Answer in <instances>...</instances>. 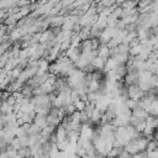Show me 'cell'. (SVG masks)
<instances>
[{
	"instance_id": "obj_1",
	"label": "cell",
	"mask_w": 158,
	"mask_h": 158,
	"mask_svg": "<svg viewBox=\"0 0 158 158\" xmlns=\"http://www.w3.org/2000/svg\"><path fill=\"white\" fill-rule=\"evenodd\" d=\"M126 91H127V98L138 101L139 99H142L144 96V93L138 88L137 84H132V85H127L126 86Z\"/></svg>"
},
{
	"instance_id": "obj_2",
	"label": "cell",
	"mask_w": 158,
	"mask_h": 158,
	"mask_svg": "<svg viewBox=\"0 0 158 158\" xmlns=\"http://www.w3.org/2000/svg\"><path fill=\"white\" fill-rule=\"evenodd\" d=\"M32 123H35V125H36V126H37L40 130H43V128L47 126V120H46V116L36 114V116H35V118H33Z\"/></svg>"
},
{
	"instance_id": "obj_3",
	"label": "cell",
	"mask_w": 158,
	"mask_h": 158,
	"mask_svg": "<svg viewBox=\"0 0 158 158\" xmlns=\"http://www.w3.org/2000/svg\"><path fill=\"white\" fill-rule=\"evenodd\" d=\"M96 51H98V57L102 58L104 60H106L110 57V49L106 47V44H100Z\"/></svg>"
},
{
	"instance_id": "obj_4",
	"label": "cell",
	"mask_w": 158,
	"mask_h": 158,
	"mask_svg": "<svg viewBox=\"0 0 158 158\" xmlns=\"http://www.w3.org/2000/svg\"><path fill=\"white\" fill-rule=\"evenodd\" d=\"M158 126V120L154 116H148L144 120V128H149V130H154Z\"/></svg>"
},
{
	"instance_id": "obj_5",
	"label": "cell",
	"mask_w": 158,
	"mask_h": 158,
	"mask_svg": "<svg viewBox=\"0 0 158 158\" xmlns=\"http://www.w3.org/2000/svg\"><path fill=\"white\" fill-rule=\"evenodd\" d=\"M17 157L19 158H32V151L31 147H22L17 151Z\"/></svg>"
},
{
	"instance_id": "obj_6",
	"label": "cell",
	"mask_w": 158,
	"mask_h": 158,
	"mask_svg": "<svg viewBox=\"0 0 158 158\" xmlns=\"http://www.w3.org/2000/svg\"><path fill=\"white\" fill-rule=\"evenodd\" d=\"M93 67H94V69L95 70H102L104 69V64H105V60L102 59V58H100V57H95L93 60H91V63H90Z\"/></svg>"
},
{
	"instance_id": "obj_7",
	"label": "cell",
	"mask_w": 158,
	"mask_h": 158,
	"mask_svg": "<svg viewBox=\"0 0 158 158\" xmlns=\"http://www.w3.org/2000/svg\"><path fill=\"white\" fill-rule=\"evenodd\" d=\"M35 116H36V112L32 110V111H30V112H27V114H23V112H22L21 116H20V118L22 120L23 123H32Z\"/></svg>"
},
{
	"instance_id": "obj_8",
	"label": "cell",
	"mask_w": 158,
	"mask_h": 158,
	"mask_svg": "<svg viewBox=\"0 0 158 158\" xmlns=\"http://www.w3.org/2000/svg\"><path fill=\"white\" fill-rule=\"evenodd\" d=\"M12 106H10L6 101H1L0 102V114L1 115H9V114H12Z\"/></svg>"
},
{
	"instance_id": "obj_9",
	"label": "cell",
	"mask_w": 158,
	"mask_h": 158,
	"mask_svg": "<svg viewBox=\"0 0 158 158\" xmlns=\"http://www.w3.org/2000/svg\"><path fill=\"white\" fill-rule=\"evenodd\" d=\"M37 67H38V70L41 72H48V68H49V62L46 59V58H41L37 60Z\"/></svg>"
},
{
	"instance_id": "obj_10",
	"label": "cell",
	"mask_w": 158,
	"mask_h": 158,
	"mask_svg": "<svg viewBox=\"0 0 158 158\" xmlns=\"http://www.w3.org/2000/svg\"><path fill=\"white\" fill-rule=\"evenodd\" d=\"M63 22H64V16H60V15H57V16H54V17H52V20H51V26L52 27H62V25H63Z\"/></svg>"
},
{
	"instance_id": "obj_11",
	"label": "cell",
	"mask_w": 158,
	"mask_h": 158,
	"mask_svg": "<svg viewBox=\"0 0 158 158\" xmlns=\"http://www.w3.org/2000/svg\"><path fill=\"white\" fill-rule=\"evenodd\" d=\"M116 67H117V64H116L115 59H114V58H111V57H109V58L105 60L104 70H105V72H107V70H114Z\"/></svg>"
},
{
	"instance_id": "obj_12",
	"label": "cell",
	"mask_w": 158,
	"mask_h": 158,
	"mask_svg": "<svg viewBox=\"0 0 158 158\" xmlns=\"http://www.w3.org/2000/svg\"><path fill=\"white\" fill-rule=\"evenodd\" d=\"M32 89H33V88H31L30 85L23 84V85L21 86V89H20V93L23 95V98L31 99V98H32Z\"/></svg>"
},
{
	"instance_id": "obj_13",
	"label": "cell",
	"mask_w": 158,
	"mask_h": 158,
	"mask_svg": "<svg viewBox=\"0 0 158 158\" xmlns=\"http://www.w3.org/2000/svg\"><path fill=\"white\" fill-rule=\"evenodd\" d=\"M147 112H148L149 116L157 117V114H158V102H157V100H153V101L151 102V105H149Z\"/></svg>"
},
{
	"instance_id": "obj_14",
	"label": "cell",
	"mask_w": 158,
	"mask_h": 158,
	"mask_svg": "<svg viewBox=\"0 0 158 158\" xmlns=\"http://www.w3.org/2000/svg\"><path fill=\"white\" fill-rule=\"evenodd\" d=\"M114 70H115V74H116V77H117L118 79H122V78L127 74V70H126V65H125V64H122V65H117Z\"/></svg>"
},
{
	"instance_id": "obj_15",
	"label": "cell",
	"mask_w": 158,
	"mask_h": 158,
	"mask_svg": "<svg viewBox=\"0 0 158 158\" xmlns=\"http://www.w3.org/2000/svg\"><path fill=\"white\" fill-rule=\"evenodd\" d=\"M16 6V1L15 0H0V9L4 10H9L11 7Z\"/></svg>"
},
{
	"instance_id": "obj_16",
	"label": "cell",
	"mask_w": 158,
	"mask_h": 158,
	"mask_svg": "<svg viewBox=\"0 0 158 158\" xmlns=\"http://www.w3.org/2000/svg\"><path fill=\"white\" fill-rule=\"evenodd\" d=\"M118 7H121L122 10L123 9H133V7H137V2L135 0H125L120 4Z\"/></svg>"
},
{
	"instance_id": "obj_17",
	"label": "cell",
	"mask_w": 158,
	"mask_h": 158,
	"mask_svg": "<svg viewBox=\"0 0 158 158\" xmlns=\"http://www.w3.org/2000/svg\"><path fill=\"white\" fill-rule=\"evenodd\" d=\"M135 15H137V7H133V9H123L120 19H122V17H131V16H135Z\"/></svg>"
},
{
	"instance_id": "obj_18",
	"label": "cell",
	"mask_w": 158,
	"mask_h": 158,
	"mask_svg": "<svg viewBox=\"0 0 158 158\" xmlns=\"http://www.w3.org/2000/svg\"><path fill=\"white\" fill-rule=\"evenodd\" d=\"M73 105H74V107H75L77 111H83L84 107H85V101H83L80 99H77V100L73 101Z\"/></svg>"
},
{
	"instance_id": "obj_19",
	"label": "cell",
	"mask_w": 158,
	"mask_h": 158,
	"mask_svg": "<svg viewBox=\"0 0 158 158\" xmlns=\"http://www.w3.org/2000/svg\"><path fill=\"white\" fill-rule=\"evenodd\" d=\"M157 147H158L157 141H156V139H151V141H148V143H147V146H146V152L157 151Z\"/></svg>"
},
{
	"instance_id": "obj_20",
	"label": "cell",
	"mask_w": 158,
	"mask_h": 158,
	"mask_svg": "<svg viewBox=\"0 0 158 158\" xmlns=\"http://www.w3.org/2000/svg\"><path fill=\"white\" fill-rule=\"evenodd\" d=\"M17 138H19V141H20L21 147H28V146H30V139H28V136H27V135L20 136V137H17Z\"/></svg>"
},
{
	"instance_id": "obj_21",
	"label": "cell",
	"mask_w": 158,
	"mask_h": 158,
	"mask_svg": "<svg viewBox=\"0 0 158 158\" xmlns=\"http://www.w3.org/2000/svg\"><path fill=\"white\" fill-rule=\"evenodd\" d=\"M125 105L127 106V109H130V110H133L135 107H137V106H138V101H136V100H132V99H127V100L125 101Z\"/></svg>"
},
{
	"instance_id": "obj_22",
	"label": "cell",
	"mask_w": 158,
	"mask_h": 158,
	"mask_svg": "<svg viewBox=\"0 0 158 158\" xmlns=\"http://www.w3.org/2000/svg\"><path fill=\"white\" fill-rule=\"evenodd\" d=\"M98 2H100L104 7H110V6H112L115 4V0H98L95 4H98Z\"/></svg>"
},
{
	"instance_id": "obj_23",
	"label": "cell",
	"mask_w": 158,
	"mask_h": 158,
	"mask_svg": "<svg viewBox=\"0 0 158 158\" xmlns=\"http://www.w3.org/2000/svg\"><path fill=\"white\" fill-rule=\"evenodd\" d=\"M10 146H11L14 149H16V151H19L20 148H22V147H21V144H20V141H19V138H17V137H15V138L11 141Z\"/></svg>"
},
{
	"instance_id": "obj_24",
	"label": "cell",
	"mask_w": 158,
	"mask_h": 158,
	"mask_svg": "<svg viewBox=\"0 0 158 158\" xmlns=\"http://www.w3.org/2000/svg\"><path fill=\"white\" fill-rule=\"evenodd\" d=\"M116 158H132V154H130L128 152H126V151L123 149V151H122V152H121Z\"/></svg>"
},
{
	"instance_id": "obj_25",
	"label": "cell",
	"mask_w": 158,
	"mask_h": 158,
	"mask_svg": "<svg viewBox=\"0 0 158 158\" xmlns=\"http://www.w3.org/2000/svg\"><path fill=\"white\" fill-rule=\"evenodd\" d=\"M147 158H158V151L147 152Z\"/></svg>"
},
{
	"instance_id": "obj_26",
	"label": "cell",
	"mask_w": 158,
	"mask_h": 158,
	"mask_svg": "<svg viewBox=\"0 0 158 158\" xmlns=\"http://www.w3.org/2000/svg\"><path fill=\"white\" fill-rule=\"evenodd\" d=\"M5 101H6V102H7V104H9L10 106H14V105L16 104V101H15V99H14V98H12L11 95H10V96H9V98H7V99H6Z\"/></svg>"
},
{
	"instance_id": "obj_27",
	"label": "cell",
	"mask_w": 158,
	"mask_h": 158,
	"mask_svg": "<svg viewBox=\"0 0 158 158\" xmlns=\"http://www.w3.org/2000/svg\"><path fill=\"white\" fill-rule=\"evenodd\" d=\"M73 158H81V157H79V156H74Z\"/></svg>"
}]
</instances>
